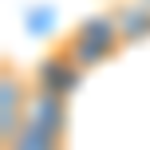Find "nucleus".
<instances>
[{
  "label": "nucleus",
  "instance_id": "1",
  "mask_svg": "<svg viewBox=\"0 0 150 150\" xmlns=\"http://www.w3.org/2000/svg\"><path fill=\"white\" fill-rule=\"evenodd\" d=\"M63 47L71 52V59L83 71H95V67H103L107 59H115L122 52V36H119V24H115L111 12H95L87 20H79L63 36Z\"/></svg>",
  "mask_w": 150,
  "mask_h": 150
},
{
  "label": "nucleus",
  "instance_id": "2",
  "mask_svg": "<svg viewBox=\"0 0 150 150\" xmlns=\"http://www.w3.org/2000/svg\"><path fill=\"white\" fill-rule=\"evenodd\" d=\"M32 75H24L12 59L0 63V146H8L20 134L24 119H28V103H32Z\"/></svg>",
  "mask_w": 150,
  "mask_h": 150
},
{
  "label": "nucleus",
  "instance_id": "3",
  "mask_svg": "<svg viewBox=\"0 0 150 150\" xmlns=\"http://www.w3.org/2000/svg\"><path fill=\"white\" fill-rule=\"evenodd\" d=\"M83 75H87V71L71 59V52H67L63 44H55L47 55H40L36 71H32V83H36L40 91H47V95H59V99L71 103V95L79 91Z\"/></svg>",
  "mask_w": 150,
  "mask_h": 150
},
{
  "label": "nucleus",
  "instance_id": "4",
  "mask_svg": "<svg viewBox=\"0 0 150 150\" xmlns=\"http://www.w3.org/2000/svg\"><path fill=\"white\" fill-rule=\"evenodd\" d=\"M36 87V83H32ZM24 122H36V127L52 130V134H63L67 138V122H71V103L59 95H47V91H32V103H28V119Z\"/></svg>",
  "mask_w": 150,
  "mask_h": 150
},
{
  "label": "nucleus",
  "instance_id": "5",
  "mask_svg": "<svg viewBox=\"0 0 150 150\" xmlns=\"http://www.w3.org/2000/svg\"><path fill=\"white\" fill-rule=\"evenodd\" d=\"M115 24H119L122 47H138L150 40V0H122L111 8Z\"/></svg>",
  "mask_w": 150,
  "mask_h": 150
},
{
  "label": "nucleus",
  "instance_id": "6",
  "mask_svg": "<svg viewBox=\"0 0 150 150\" xmlns=\"http://www.w3.org/2000/svg\"><path fill=\"white\" fill-rule=\"evenodd\" d=\"M0 150H67V138L52 134V130L36 127V122H24L20 134H16L8 146H0Z\"/></svg>",
  "mask_w": 150,
  "mask_h": 150
}]
</instances>
